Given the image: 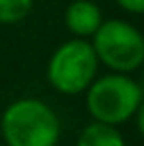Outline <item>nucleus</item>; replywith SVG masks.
<instances>
[{"mask_svg":"<svg viewBox=\"0 0 144 146\" xmlns=\"http://www.w3.org/2000/svg\"><path fill=\"white\" fill-rule=\"evenodd\" d=\"M4 146H57L62 121L55 110L38 98H19L0 117Z\"/></svg>","mask_w":144,"mask_h":146,"instance_id":"obj_1","label":"nucleus"},{"mask_svg":"<svg viewBox=\"0 0 144 146\" xmlns=\"http://www.w3.org/2000/svg\"><path fill=\"white\" fill-rule=\"evenodd\" d=\"M85 93V106L91 119L115 127L136 114L144 98V89L133 78L121 72L96 78Z\"/></svg>","mask_w":144,"mask_h":146,"instance_id":"obj_2","label":"nucleus"},{"mask_svg":"<svg viewBox=\"0 0 144 146\" xmlns=\"http://www.w3.org/2000/svg\"><path fill=\"white\" fill-rule=\"evenodd\" d=\"M98 55L85 38H72L53 51L47 64V80L57 93L78 95L98 76Z\"/></svg>","mask_w":144,"mask_h":146,"instance_id":"obj_3","label":"nucleus"},{"mask_svg":"<svg viewBox=\"0 0 144 146\" xmlns=\"http://www.w3.org/2000/svg\"><path fill=\"white\" fill-rule=\"evenodd\" d=\"M98 62L112 72L129 74L144 64V36L125 19H108L91 36Z\"/></svg>","mask_w":144,"mask_h":146,"instance_id":"obj_4","label":"nucleus"},{"mask_svg":"<svg viewBox=\"0 0 144 146\" xmlns=\"http://www.w3.org/2000/svg\"><path fill=\"white\" fill-rule=\"evenodd\" d=\"M102 21V11L93 0H72L64 13V23L74 38L93 36Z\"/></svg>","mask_w":144,"mask_h":146,"instance_id":"obj_5","label":"nucleus"},{"mask_svg":"<svg viewBox=\"0 0 144 146\" xmlns=\"http://www.w3.org/2000/svg\"><path fill=\"white\" fill-rule=\"evenodd\" d=\"M76 146H125V138L115 125L93 121L78 133Z\"/></svg>","mask_w":144,"mask_h":146,"instance_id":"obj_6","label":"nucleus"},{"mask_svg":"<svg viewBox=\"0 0 144 146\" xmlns=\"http://www.w3.org/2000/svg\"><path fill=\"white\" fill-rule=\"evenodd\" d=\"M34 0H0V23H19L30 15Z\"/></svg>","mask_w":144,"mask_h":146,"instance_id":"obj_7","label":"nucleus"},{"mask_svg":"<svg viewBox=\"0 0 144 146\" xmlns=\"http://www.w3.org/2000/svg\"><path fill=\"white\" fill-rule=\"evenodd\" d=\"M119 7L127 13L133 15H144V0H115Z\"/></svg>","mask_w":144,"mask_h":146,"instance_id":"obj_8","label":"nucleus"},{"mask_svg":"<svg viewBox=\"0 0 144 146\" xmlns=\"http://www.w3.org/2000/svg\"><path fill=\"white\" fill-rule=\"evenodd\" d=\"M136 125H138V131L142 133V138H144V98H142V102H140V106H138L136 110Z\"/></svg>","mask_w":144,"mask_h":146,"instance_id":"obj_9","label":"nucleus"},{"mask_svg":"<svg viewBox=\"0 0 144 146\" xmlns=\"http://www.w3.org/2000/svg\"><path fill=\"white\" fill-rule=\"evenodd\" d=\"M142 80H144V64H142Z\"/></svg>","mask_w":144,"mask_h":146,"instance_id":"obj_10","label":"nucleus"},{"mask_svg":"<svg viewBox=\"0 0 144 146\" xmlns=\"http://www.w3.org/2000/svg\"><path fill=\"white\" fill-rule=\"evenodd\" d=\"M0 146H4V144H0Z\"/></svg>","mask_w":144,"mask_h":146,"instance_id":"obj_11","label":"nucleus"}]
</instances>
